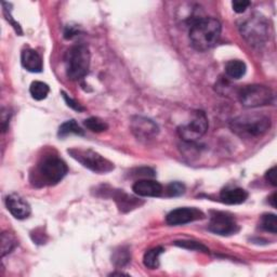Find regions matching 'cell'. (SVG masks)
I'll list each match as a JSON object with an SVG mask.
<instances>
[{"label": "cell", "mask_w": 277, "mask_h": 277, "mask_svg": "<svg viewBox=\"0 0 277 277\" xmlns=\"http://www.w3.org/2000/svg\"><path fill=\"white\" fill-rule=\"evenodd\" d=\"M221 35V24L214 17H198L190 24L189 41L195 50L207 51L217 44Z\"/></svg>", "instance_id": "1"}, {"label": "cell", "mask_w": 277, "mask_h": 277, "mask_svg": "<svg viewBox=\"0 0 277 277\" xmlns=\"http://www.w3.org/2000/svg\"><path fill=\"white\" fill-rule=\"evenodd\" d=\"M230 126L232 131L242 138H258L271 128V118L264 114H247L234 118Z\"/></svg>", "instance_id": "2"}, {"label": "cell", "mask_w": 277, "mask_h": 277, "mask_svg": "<svg viewBox=\"0 0 277 277\" xmlns=\"http://www.w3.org/2000/svg\"><path fill=\"white\" fill-rule=\"evenodd\" d=\"M66 75L71 80L82 79L89 72L90 52L88 47L83 44H77L65 53Z\"/></svg>", "instance_id": "3"}, {"label": "cell", "mask_w": 277, "mask_h": 277, "mask_svg": "<svg viewBox=\"0 0 277 277\" xmlns=\"http://www.w3.org/2000/svg\"><path fill=\"white\" fill-rule=\"evenodd\" d=\"M69 168L65 161L58 156H47L36 169L35 181L41 185H55L68 175Z\"/></svg>", "instance_id": "4"}, {"label": "cell", "mask_w": 277, "mask_h": 277, "mask_svg": "<svg viewBox=\"0 0 277 277\" xmlns=\"http://www.w3.org/2000/svg\"><path fill=\"white\" fill-rule=\"evenodd\" d=\"M240 30L246 41L254 47L263 45L270 36V25L260 14H252L248 17L241 24Z\"/></svg>", "instance_id": "5"}, {"label": "cell", "mask_w": 277, "mask_h": 277, "mask_svg": "<svg viewBox=\"0 0 277 277\" xmlns=\"http://www.w3.org/2000/svg\"><path fill=\"white\" fill-rule=\"evenodd\" d=\"M69 154L76 161H78L84 168L97 174H108L114 170V164L109 159L103 157L99 153L90 148H71Z\"/></svg>", "instance_id": "6"}, {"label": "cell", "mask_w": 277, "mask_h": 277, "mask_svg": "<svg viewBox=\"0 0 277 277\" xmlns=\"http://www.w3.org/2000/svg\"><path fill=\"white\" fill-rule=\"evenodd\" d=\"M243 106L254 109L269 105L274 100L272 90L263 84H249L243 87L238 92Z\"/></svg>", "instance_id": "7"}, {"label": "cell", "mask_w": 277, "mask_h": 277, "mask_svg": "<svg viewBox=\"0 0 277 277\" xmlns=\"http://www.w3.org/2000/svg\"><path fill=\"white\" fill-rule=\"evenodd\" d=\"M208 130V118L202 111H197L193 119L186 125L179 127L180 138L185 142H195L202 138Z\"/></svg>", "instance_id": "8"}, {"label": "cell", "mask_w": 277, "mask_h": 277, "mask_svg": "<svg viewBox=\"0 0 277 277\" xmlns=\"http://www.w3.org/2000/svg\"><path fill=\"white\" fill-rule=\"evenodd\" d=\"M209 230L218 235L228 236L237 233L240 227L232 215L222 211H212L210 215Z\"/></svg>", "instance_id": "9"}, {"label": "cell", "mask_w": 277, "mask_h": 277, "mask_svg": "<svg viewBox=\"0 0 277 277\" xmlns=\"http://www.w3.org/2000/svg\"><path fill=\"white\" fill-rule=\"evenodd\" d=\"M130 128L136 138L144 141L155 138L159 132V128L154 121L143 116L133 117Z\"/></svg>", "instance_id": "10"}, {"label": "cell", "mask_w": 277, "mask_h": 277, "mask_svg": "<svg viewBox=\"0 0 277 277\" xmlns=\"http://www.w3.org/2000/svg\"><path fill=\"white\" fill-rule=\"evenodd\" d=\"M205 215L197 208H177L167 215L166 222L169 225H184L203 219Z\"/></svg>", "instance_id": "11"}, {"label": "cell", "mask_w": 277, "mask_h": 277, "mask_svg": "<svg viewBox=\"0 0 277 277\" xmlns=\"http://www.w3.org/2000/svg\"><path fill=\"white\" fill-rule=\"evenodd\" d=\"M6 207L15 219L24 220L31 215V206L17 194H10L6 198Z\"/></svg>", "instance_id": "12"}, {"label": "cell", "mask_w": 277, "mask_h": 277, "mask_svg": "<svg viewBox=\"0 0 277 277\" xmlns=\"http://www.w3.org/2000/svg\"><path fill=\"white\" fill-rule=\"evenodd\" d=\"M132 190L141 197H158L162 194V186L157 181L140 179L133 184Z\"/></svg>", "instance_id": "13"}, {"label": "cell", "mask_w": 277, "mask_h": 277, "mask_svg": "<svg viewBox=\"0 0 277 277\" xmlns=\"http://www.w3.org/2000/svg\"><path fill=\"white\" fill-rule=\"evenodd\" d=\"M21 63L23 68L31 73H41L44 69L41 56L31 48H26L22 51Z\"/></svg>", "instance_id": "14"}, {"label": "cell", "mask_w": 277, "mask_h": 277, "mask_svg": "<svg viewBox=\"0 0 277 277\" xmlns=\"http://www.w3.org/2000/svg\"><path fill=\"white\" fill-rule=\"evenodd\" d=\"M220 198L224 204L227 205H241L247 200L248 193L241 187L224 188L220 194Z\"/></svg>", "instance_id": "15"}, {"label": "cell", "mask_w": 277, "mask_h": 277, "mask_svg": "<svg viewBox=\"0 0 277 277\" xmlns=\"http://www.w3.org/2000/svg\"><path fill=\"white\" fill-rule=\"evenodd\" d=\"M113 193H114L113 198L116 202L117 206L119 207L121 211H129V210L136 208L138 205H140L136 198L127 195L126 193H123L122 190H120V189L114 190Z\"/></svg>", "instance_id": "16"}, {"label": "cell", "mask_w": 277, "mask_h": 277, "mask_svg": "<svg viewBox=\"0 0 277 277\" xmlns=\"http://www.w3.org/2000/svg\"><path fill=\"white\" fill-rule=\"evenodd\" d=\"M247 66L241 60L228 61L225 65V73L230 78L240 79L246 74Z\"/></svg>", "instance_id": "17"}, {"label": "cell", "mask_w": 277, "mask_h": 277, "mask_svg": "<svg viewBox=\"0 0 277 277\" xmlns=\"http://www.w3.org/2000/svg\"><path fill=\"white\" fill-rule=\"evenodd\" d=\"M165 249L162 247H156L145 252L143 257V263L148 269L155 270L159 266V257L161 253H164Z\"/></svg>", "instance_id": "18"}, {"label": "cell", "mask_w": 277, "mask_h": 277, "mask_svg": "<svg viewBox=\"0 0 277 277\" xmlns=\"http://www.w3.org/2000/svg\"><path fill=\"white\" fill-rule=\"evenodd\" d=\"M131 260V252L128 247H119L113 252L112 262L116 267L126 266Z\"/></svg>", "instance_id": "19"}, {"label": "cell", "mask_w": 277, "mask_h": 277, "mask_svg": "<svg viewBox=\"0 0 277 277\" xmlns=\"http://www.w3.org/2000/svg\"><path fill=\"white\" fill-rule=\"evenodd\" d=\"M49 92H50L49 86L42 81H33L30 87V93L32 95V98L37 101L45 100L48 97Z\"/></svg>", "instance_id": "20"}, {"label": "cell", "mask_w": 277, "mask_h": 277, "mask_svg": "<svg viewBox=\"0 0 277 277\" xmlns=\"http://www.w3.org/2000/svg\"><path fill=\"white\" fill-rule=\"evenodd\" d=\"M70 135L83 136V130L79 127V125L74 119L65 121L59 128V136L61 138L68 137Z\"/></svg>", "instance_id": "21"}, {"label": "cell", "mask_w": 277, "mask_h": 277, "mask_svg": "<svg viewBox=\"0 0 277 277\" xmlns=\"http://www.w3.org/2000/svg\"><path fill=\"white\" fill-rule=\"evenodd\" d=\"M83 123H84V126L87 127V129H89L92 132L100 133L103 131H106L109 129L108 123L98 117H90L88 119H86Z\"/></svg>", "instance_id": "22"}, {"label": "cell", "mask_w": 277, "mask_h": 277, "mask_svg": "<svg viewBox=\"0 0 277 277\" xmlns=\"http://www.w3.org/2000/svg\"><path fill=\"white\" fill-rule=\"evenodd\" d=\"M16 245V241L12 234L5 232L2 234V257L10 253Z\"/></svg>", "instance_id": "23"}, {"label": "cell", "mask_w": 277, "mask_h": 277, "mask_svg": "<svg viewBox=\"0 0 277 277\" xmlns=\"http://www.w3.org/2000/svg\"><path fill=\"white\" fill-rule=\"evenodd\" d=\"M261 226L266 232L277 233V219L274 214H266L261 219Z\"/></svg>", "instance_id": "24"}, {"label": "cell", "mask_w": 277, "mask_h": 277, "mask_svg": "<svg viewBox=\"0 0 277 277\" xmlns=\"http://www.w3.org/2000/svg\"><path fill=\"white\" fill-rule=\"evenodd\" d=\"M176 246H179L181 248H184V249L188 250H195V251H202V252H209L208 248L203 245L202 243H198L195 241H178L175 243Z\"/></svg>", "instance_id": "25"}, {"label": "cell", "mask_w": 277, "mask_h": 277, "mask_svg": "<svg viewBox=\"0 0 277 277\" xmlns=\"http://www.w3.org/2000/svg\"><path fill=\"white\" fill-rule=\"evenodd\" d=\"M185 185L181 182H173L167 186V193L170 197H177L184 194Z\"/></svg>", "instance_id": "26"}, {"label": "cell", "mask_w": 277, "mask_h": 277, "mask_svg": "<svg viewBox=\"0 0 277 277\" xmlns=\"http://www.w3.org/2000/svg\"><path fill=\"white\" fill-rule=\"evenodd\" d=\"M9 6H10V5H9L8 3H3L4 14H5L6 18H7V21L13 26V28L15 30V32H16L18 35H22L23 32H22V30H21V26H20V24L16 23V22L13 20V17H12L11 14H10V10H9Z\"/></svg>", "instance_id": "27"}, {"label": "cell", "mask_w": 277, "mask_h": 277, "mask_svg": "<svg viewBox=\"0 0 277 277\" xmlns=\"http://www.w3.org/2000/svg\"><path fill=\"white\" fill-rule=\"evenodd\" d=\"M62 97L65 101V103L68 104V106H70L71 109L75 110V111H77V112H82L84 111V108L81 106V104H79L77 101H75L74 99H72L70 95L66 94L64 91H62Z\"/></svg>", "instance_id": "28"}, {"label": "cell", "mask_w": 277, "mask_h": 277, "mask_svg": "<svg viewBox=\"0 0 277 277\" xmlns=\"http://www.w3.org/2000/svg\"><path fill=\"white\" fill-rule=\"evenodd\" d=\"M249 6L250 2H247V0H235V2L232 3L233 10L236 13H244Z\"/></svg>", "instance_id": "29"}, {"label": "cell", "mask_w": 277, "mask_h": 277, "mask_svg": "<svg viewBox=\"0 0 277 277\" xmlns=\"http://www.w3.org/2000/svg\"><path fill=\"white\" fill-rule=\"evenodd\" d=\"M135 176H137V177H142L143 179H150V178L155 177V171L153 170V169H151V168L143 167V168L136 169V171H135Z\"/></svg>", "instance_id": "30"}, {"label": "cell", "mask_w": 277, "mask_h": 277, "mask_svg": "<svg viewBox=\"0 0 277 277\" xmlns=\"http://www.w3.org/2000/svg\"><path fill=\"white\" fill-rule=\"evenodd\" d=\"M10 118H11V113L9 112V110L7 109H3L2 111V128H3V132H6L9 128V122H10Z\"/></svg>", "instance_id": "31"}, {"label": "cell", "mask_w": 277, "mask_h": 277, "mask_svg": "<svg viewBox=\"0 0 277 277\" xmlns=\"http://www.w3.org/2000/svg\"><path fill=\"white\" fill-rule=\"evenodd\" d=\"M265 179L266 181H269V182L273 185V186H276L277 183H276V166L272 167L267 173L265 174Z\"/></svg>", "instance_id": "32"}, {"label": "cell", "mask_w": 277, "mask_h": 277, "mask_svg": "<svg viewBox=\"0 0 277 277\" xmlns=\"http://www.w3.org/2000/svg\"><path fill=\"white\" fill-rule=\"evenodd\" d=\"M77 30L76 28H74L73 26H68L65 28V32H64V37L66 38V39H72L73 37H75L76 35H77Z\"/></svg>", "instance_id": "33"}, {"label": "cell", "mask_w": 277, "mask_h": 277, "mask_svg": "<svg viewBox=\"0 0 277 277\" xmlns=\"http://www.w3.org/2000/svg\"><path fill=\"white\" fill-rule=\"evenodd\" d=\"M275 198H276V194H273L272 197L270 198V202H271V204H272L273 207H276V203H275V202H276V199H275Z\"/></svg>", "instance_id": "34"}]
</instances>
